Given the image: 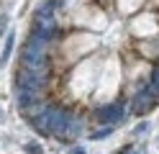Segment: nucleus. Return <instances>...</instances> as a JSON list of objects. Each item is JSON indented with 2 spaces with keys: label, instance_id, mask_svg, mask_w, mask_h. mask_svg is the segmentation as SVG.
Returning <instances> with one entry per match:
<instances>
[{
  "label": "nucleus",
  "instance_id": "nucleus-6",
  "mask_svg": "<svg viewBox=\"0 0 159 154\" xmlns=\"http://www.w3.org/2000/svg\"><path fill=\"white\" fill-rule=\"evenodd\" d=\"M26 154H44V149H41V144H34V141H28L26 144Z\"/></svg>",
  "mask_w": 159,
  "mask_h": 154
},
{
  "label": "nucleus",
  "instance_id": "nucleus-10",
  "mask_svg": "<svg viewBox=\"0 0 159 154\" xmlns=\"http://www.w3.org/2000/svg\"><path fill=\"white\" fill-rule=\"evenodd\" d=\"M103 3H108V0H103Z\"/></svg>",
  "mask_w": 159,
  "mask_h": 154
},
{
  "label": "nucleus",
  "instance_id": "nucleus-1",
  "mask_svg": "<svg viewBox=\"0 0 159 154\" xmlns=\"http://www.w3.org/2000/svg\"><path fill=\"white\" fill-rule=\"evenodd\" d=\"M46 51H49V41L31 34L26 46L21 49V64L28 69H44L46 67Z\"/></svg>",
  "mask_w": 159,
  "mask_h": 154
},
{
  "label": "nucleus",
  "instance_id": "nucleus-9",
  "mask_svg": "<svg viewBox=\"0 0 159 154\" xmlns=\"http://www.w3.org/2000/svg\"><path fill=\"white\" fill-rule=\"evenodd\" d=\"M72 154H85V149H82V147H75V152H72Z\"/></svg>",
  "mask_w": 159,
  "mask_h": 154
},
{
  "label": "nucleus",
  "instance_id": "nucleus-4",
  "mask_svg": "<svg viewBox=\"0 0 159 154\" xmlns=\"http://www.w3.org/2000/svg\"><path fill=\"white\" fill-rule=\"evenodd\" d=\"M149 87H152L157 95H159V64L152 67V77H149Z\"/></svg>",
  "mask_w": 159,
  "mask_h": 154
},
{
  "label": "nucleus",
  "instance_id": "nucleus-5",
  "mask_svg": "<svg viewBox=\"0 0 159 154\" xmlns=\"http://www.w3.org/2000/svg\"><path fill=\"white\" fill-rule=\"evenodd\" d=\"M11 51H13V34H8V39H5V49H3V57H0V62H5L11 59Z\"/></svg>",
  "mask_w": 159,
  "mask_h": 154
},
{
  "label": "nucleus",
  "instance_id": "nucleus-7",
  "mask_svg": "<svg viewBox=\"0 0 159 154\" xmlns=\"http://www.w3.org/2000/svg\"><path fill=\"white\" fill-rule=\"evenodd\" d=\"M111 131H113V128H103V131H93V133H90V139H105V136H108V133H111Z\"/></svg>",
  "mask_w": 159,
  "mask_h": 154
},
{
  "label": "nucleus",
  "instance_id": "nucleus-8",
  "mask_svg": "<svg viewBox=\"0 0 159 154\" xmlns=\"http://www.w3.org/2000/svg\"><path fill=\"white\" fill-rule=\"evenodd\" d=\"M121 154H136V152H134L131 147H123V149H121Z\"/></svg>",
  "mask_w": 159,
  "mask_h": 154
},
{
  "label": "nucleus",
  "instance_id": "nucleus-2",
  "mask_svg": "<svg viewBox=\"0 0 159 154\" xmlns=\"http://www.w3.org/2000/svg\"><path fill=\"white\" fill-rule=\"evenodd\" d=\"M123 116H126L123 103H108V105L95 108V113H93V118L98 123H103V126H116V123L123 121Z\"/></svg>",
  "mask_w": 159,
  "mask_h": 154
},
{
  "label": "nucleus",
  "instance_id": "nucleus-3",
  "mask_svg": "<svg viewBox=\"0 0 159 154\" xmlns=\"http://www.w3.org/2000/svg\"><path fill=\"white\" fill-rule=\"evenodd\" d=\"M157 100H159V95L146 85V87H141V90L134 95V100H131V110L136 113V116H146L149 110L157 108Z\"/></svg>",
  "mask_w": 159,
  "mask_h": 154
}]
</instances>
